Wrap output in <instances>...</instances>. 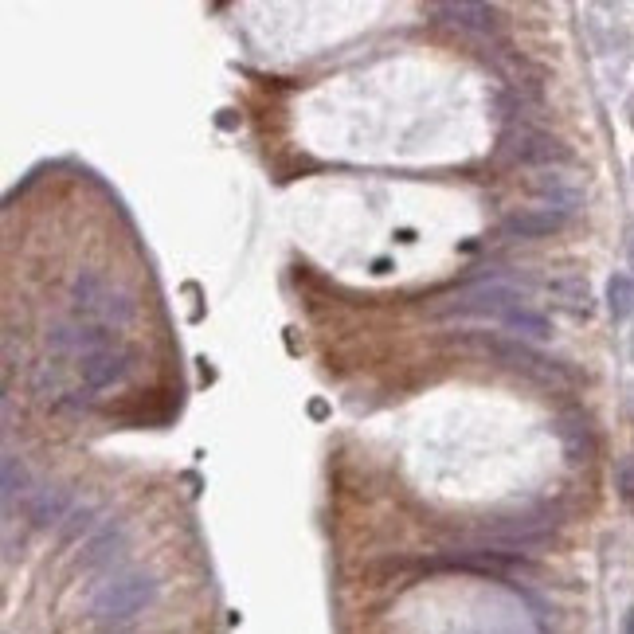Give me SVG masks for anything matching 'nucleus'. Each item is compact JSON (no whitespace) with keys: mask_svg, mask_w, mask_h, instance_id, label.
<instances>
[{"mask_svg":"<svg viewBox=\"0 0 634 634\" xmlns=\"http://www.w3.org/2000/svg\"><path fill=\"white\" fill-rule=\"evenodd\" d=\"M71 302L87 321H98L106 329H126L137 314L134 298L126 290L110 286L98 271H79L71 278Z\"/></svg>","mask_w":634,"mask_h":634,"instance_id":"2","label":"nucleus"},{"mask_svg":"<svg viewBox=\"0 0 634 634\" xmlns=\"http://www.w3.org/2000/svg\"><path fill=\"white\" fill-rule=\"evenodd\" d=\"M623 634H634V611L627 615V627H623Z\"/></svg>","mask_w":634,"mask_h":634,"instance_id":"21","label":"nucleus"},{"mask_svg":"<svg viewBox=\"0 0 634 634\" xmlns=\"http://www.w3.org/2000/svg\"><path fill=\"white\" fill-rule=\"evenodd\" d=\"M537 196L548 200V208H556V212H564V216H572L580 204H584V192H580V184L572 181L568 173H541L537 181Z\"/></svg>","mask_w":634,"mask_h":634,"instance_id":"13","label":"nucleus"},{"mask_svg":"<svg viewBox=\"0 0 634 634\" xmlns=\"http://www.w3.org/2000/svg\"><path fill=\"white\" fill-rule=\"evenodd\" d=\"M513 306H525V294L505 282V278H494V282H478V286H466L462 294H454L451 302L439 306V314H474V317H505Z\"/></svg>","mask_w":634,"mask_h":634,"instance_id":"3","label":"nucleus"},{"mask_svg":"<svg viewBox=\"0 0 634 634\" xmlns=\"http://www.w3.org/2000/svg\"><path fill=\"white\" fill-rule=\"evenodd\" d=\"M564 224H568V216L556 212V208H521L501 224V235L505 239H544Z\"/></svg>","mask_w":634,"mask_h":634,"instance_id":"9","label":"nucleus"},{"mask_svg":"<svg viewBox=\"0 0 634 634\" xmlns=\"http://www.w3.org/2000/svg\"><path fill=\"white\" fill-rule=\"evenodd\" d=\"M126 552V521H106L98 533H91V541L83 544L79 552V568L94 572V568H106L114 564V556Z\"/></svg>","mask_w":634,"mask_h":634,"instance_id":"7","label":"nucleus"},{"mask_svg":"<svg viewBox=\"0 0 634 634\" xmlns=\"http://www.w3.org/2000/svg\"><path fill=\"white\" fill-rule=\"evenodd\" d=\"M435 16H443L451 28L458 32H470V36H482L494 28V8L490 4H478V0H458V4H435Z\"/></svg>","mask_w":634,"mask_h":634,"instance_id":"11","label":"nucleus"},{"mask_svg":"<svg viewBox=\"0 0 634 634\" xmlns=\"http://www.w3.org/2000/svg\"><path fill=\"white\" fill-rule=\"evenodd\" d=\"M157 599V580L145 568H122L110 572L87 599V619L98 627H118L141 615L149 603Z\"/></svg>","mask_w":634,"mask_h":634,"instance_id":"1","label":"nucleus"},{"mask_svg":"<svg viewBox=\"0 0 634 634\" xmlns=\"http://www.w3.org/2000/svg\"><path fill=\"white\" fill-rule=\"evenodd\" d=\"M548 290L556 294L560 310H568L572 317H588L591 314V290H588V282H584V278L568 274V278H556V282H548Z\"/></svg>","mask_w":634,"mask_h":634,"instance_id":"14","label":"nucleus"},{"mask_svg":"<svg viewBox=\"0 0 634 634\" xmlns=\"http://www.w3.org/2000/svg\"><path fill=\"white\" fill-rule=\"evenodd\" d=\"M607 310L615 321H627L634 314V278L631 274H611L607 278Z\"/></svg>","mask_w":634,"mask_h":634,"instance_id":"17","label":"nucleus"},{"mask_svg":"<svg viewBox=\"0 0 634 634\" xmlns=\"http://www.w3.org/2000/svg\"><path fill=\"white\" fill-rule=\"evenodd\" d=\"M0 486H4V509L28 490V470L12 451L4 454V462H0Z\"/></svg>","mask_w":634,"mask_h":634,"instance_id":"18","label":"nucleus"},{"mask_svg":"<svg viewBox=\"0 0 634 634\" xmlns=\"http://www.w3.org/2000/svg\"><path fill=\"white\" fill-rule=\"evenodd\" d=\"M615 478H619V494L627 501H634V458H623V462H619V474H615Z\"/></svg>","mask_w":634,"mask_h":634,"instance_id":"20","label":"nucleus"},{"mask_svg":"<svg viewBox=\"0 0 634 634\" xmlns=\"http://www.w3.org/2000/svg\"><path fill=\"white\" fill-rule=\"evenodd\" d=\"M486 537L505 548H537L548 541V521L537 517H509V521H494L486 525Z\"/></svg>","mask_w":634,"mask_h":634,"instance_id":"10","label":"nucleus"},{"mask_svg":"<svg viewBox=\"0 0 634 634\" xmlns=\"http://www.w3.org/2000/svg\"><path fill=\"white\" fill-rule=\"evenodd\" d=\"M631 361H634V337H631Z\"/></svg>","mask_w":634,"mask_h":634,"instance_id":"22","label":"nucleus"},{"mask_svg":"<svg viewBox=\"0 0 634 634\" xmlns=\"http://www.w3.org/2000/svg\"><path fill=\"white\" fill-rule=\"evenodd\" d=\"M556 435H560V443H564V451H568L572 462H580V458L591 451V427L580 411L560 415V419H556Z\"/></svg>","mask_w":634,"mask_h":634,"instance_id":"15","label":"nucleus"},{"mask_svg":"<svg viewBox=\"0 0 634 634\" xmlns=\"http://www.w3.org/2000/svg\"><path fill=\"white\" fill-rule=\"evenodd\" d=\"M486 349H494V353H498L505 364L521 368L525 376H533V380H544V384H552V380L568 376V368H564L560 361L544 357V353L529 349V345H521V341H486Z\"/></svg>","mask_w":634,"mask_h":634,"instance_id":"6","label":"nucleus"},{"mask_svg":"<svg viewBox=\"0 0 634 634\" xmlns=\"http://www.w3.org/2000/svg\"><path fill=\"white\" fill-rule=\"evenodd\" d=\"M67 513H71V490L67 486H44L28 498V517H32L36 529H51V525L67 521Z\"/></svg>","mask_w":634,"mask_h":634,"instance_id":"12","label":"nucleus"},{"mask_svg":"<svg viewBox=\"0 0 634 634\" xmlns=\"http://www.w3.org/2000/svg\"><path fill=\"white\" fill-rule=\"evenodd\" d=\"M501 325H505L509 333H517V337H533V341L552 337V321H548L541 310H533L529 302H525V306H513L509 314L501 317Z\"/></svg>","mask_w":634,"mask_h":634,"instance_id":"16","label":"nucleus"},{"mask_svg":"<svg viewBox=\"0 0 634 634\" xmlns=\"http://www.w3.org/2000/svg\"><path fill=\"white\" fill-rule=\"evenodd\" d=\"M106 345H114V337H110V329L106 325H98V321H87V317H71V321H51V329H47V349H55V353H71V357H91L98 349H106Z\"/></svg>","mask_w":634,"mask_h":634,"instance_id":"4","label":"nucleus"},{"mask_svg":"<svg viewBox=\"0 0 634 634\" xmlns=\"http://www.w3.org/2000/svg\"><path fill=\"white\" fill-rule=\"evenodd\" d=\"M509 153L525 165H564L568 161V149L541 130H517L509 137Z\"/></svg>","mask_w":634,"mask_h":634,"instance_id":"8","label":"nucleus"},{"mask_svg":"<svg viewBox=\"0 0 634 634\" xmlns=\"http://www.w3.org/2000/svg\"><path fill=\"white\" fill-rule=\"evenodd\" d=\"M134 349H126V345H106V349H98L91 357H83L79 361V376H83V388L87 392H102V388H114V384H122L130 372H134Z\"/></svg>","mask_w":634,"mask_h":634,"instance_id":"5","label":"nucleus"},{"mask_svg":"<svg viewBox=\"0 0 634 634\" xmlns=\"http://www.w3.org/2000/svg\"><path fill=\"white\" fill-rule=\"evenodd\" d=\"M91 525H94V505H75V509L67 513V525L59 529V537H63V541H75V537L91 533Z\"/></svg>","mask_w":634,"mask_h":634,"instance_id":"19","label":"nucleus"}]
</instances>
